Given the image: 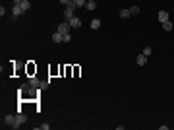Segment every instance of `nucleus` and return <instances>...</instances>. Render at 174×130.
Segmentation results:
<instances>
[{
  "label": "nucleus",
  "mask_w": 174,
  "mask_h": 130,
  "mask_svg": "<svg viewBox=\"0 0 174 130\" xmlns=\"http://www.w3.org/2000/svg\"><path fill=\"white\" fill-rule=\"evenodd\" d=\"M74 12H76V6H74V4L66 6V10H64V18H66V22H70V19L74 18Z\"/></svg>",
  "instance_id": "1"
},
{
  "label": "nucleus",
  "mask_w": 174,
  "mask_h": 130,
  "mask_svg": "<svg viewBox=\"0 0 174 130\" xmlns=\"http://www.w3.org/2000/svg\"><path fill=\"white\" fill-rule=\"evenodd\" d=\"M25 120H27V117L23 115V113H18V115H16V123H14V128H19L23 123H25Z\"/></svg>",
  "instance_id": "2"
},
{
  "label": "nucleus",
  "mask_w": 174,
  "mask_h": 130,
  "mask_svg": "<svg viewBox=\"0 0 174 130\" xmlns=\"http://www.w3.org/2000/svg\"><path fill=\"white\" fill-rule=\"evenodd\" d=\"M70 29H72V25H70V22H62L60 25H58V31H60L62 35H66V33H68Z\"/></svg>",
  "instance_id": "3"
},
{
  "label": "nucleus",
  "mask_w": 174,
  "mask_h": 130,
  "mask_svg": "<svg viewBox=\"0 0 174 130\" xmlns=\"http://www.w3.org/2000/svg\"><path fill=\"white\" fill-rule=\"evenodd\" d=\"M22 14H25V12L22 10V6H18V4H14V8H12V19H16L18 16H22Z\"/></svg>",
  "instance_id": "4"
},
{
  "label": "nucleus",
  "mask_w": 174,
  "mask_h": 130,
  "mask_svg": "<svg viewBox=\"0 0 174 130\" xmlns=\"http://www.w3.org/2000/svg\"><path fill=\"white\" fill-rule=\"evenodd\" d=\"M4 123H6V126H12V128H14L16 117H12V115H6V117H4Z\"/></svg>",
  "instance_id": "5"
},
{
  "label": "nucleus",
  "mask_w": 174,
  "mask_h": 130,
  "mask_svg": "<svg viewBox=\"0 0 174 130\" xmlns=\"http://www.w3.org/2000/svg\"><path fill=\"white\" fill-rule=\"evenodd\" d=\"M70 25H72L74 29H76V27H81V19L77 18V16H74V18L70 19Z\"/></svg>",
  "instance_id": "6"
},
{
  "label": "nucleus",
  "mask_w": 174,
  "mask_h": 130,
  "mask_svg": "<svg viewBox=\"0 0 174 130\" xmlns=\"http://www.w3.org/2000/svg\"><path fill=\"white\" fill-rule=\"evenodd\" d=\"M52 41H54V43H62V41H64V35H62L60 31H54V33H52Z\"/></svg>",
  "instance_id": "7"
},
{
  "label": "nucleus",
  "mask_w": 174,
  "mask_h": 130,
  "mask_svg": "<svg viewBox=\"0 0 174 130\" xmlns=\"http://www.w3.org/2000/svg\"><path fill=\"white\" fill-rule=\"evenodd\" d=\"M159 22L163 23V22H168V12L167 10H161L159 12Z\"/></svg>",
  "instance_id": "8"
},
{
  "label": "nucleus",
  "mask_w": 174,
  "mask_h": 130,
  "mask_svg": "<svg viewBox=\"0 0 174 130\" xmlns=\"http://www.w3.org/2000/svg\"><path fill=\"white\" fill-rule=\"evenodd\" d=\"M135 62H138L139 66H145V64H147V56H145V55H138V58H135Z\"/></svg>",
  "instance_id": "9"
},
{
  "label": "nucleus",
  "mask_w": 174,
  "mask_h": 130,
  "mask_svg": "<svg viewBox=\"0 0 174 130\" xmlns=\"http://www.w3.org/2000/svg\"><path fill=\"white\" fill-rule=\"evenodd\" d=\"M18 6H22L23 12H27L29 8H31V4H29V0H22V4H18Z\"/></svg>",
  "instance_id": "10"
},
{
  "label": "nucleus",
  "mask_w": 174,
  "mask_h": 130,
  "mask_svg": "<svg viewBox=\"0 0 174 130\" xmlns=\"http://www.w3.org/2000/svg\"><path fill=\"white\" fill-rule=\"evenodd\" d=\"M85 8H87V10H95V8H97V2H95V0H87Z\"/></svg>",
  "instance_id": "11"
},
{
  "label": "nucleus",
  "mask_w": 174,
  "mask_h": 130,
  "mask_svg": "<svg viewBox=\"0 0 174 130\" xmlns=\"http://www.w3.org/2000/svg\"><path fill=\"white\" fill-rule=\"evenodd\" d=\"M85 4H87V0H74V6L76 8H83Z\"/></svg>",
  "instance_id": "12"
},
{
  "label": "nucleus",
  "mask_w": 174,
  "mask_h": 130,
  "mask_svg": "<svg viewBox=\"0 0 174 130\" xmlns=\"http://www.w3.org/2000/svg\"><path fill=\"white\" fill-rule=\"evenodd\" d=\"M163 29L164 31H170L172 29V22H170V19H168V22H163Z\"/></svg>",
  "instance_id": "13"
},
{
  "label": "nucleus",
  "mask_w": 174,
  "mask_h": 130,
  "mask_svg": "<svg viewBox=\"0 0 174 130\" xmlns=\"http://www.w3.org/2000/svg\"><path fill=\"white\" fill-rule=\"evenodd\" d=\"M101 27V19H93L91 22V29H99Z\"/></svg>",
  "instance_id": "14"
},
{
  "label": "nucleus",
  "mask_w": 174,
  "mask_h": 130,
  "mask_svg": "<svg viewBox=\"0 0 174 130\" xmlns=\"http://www.w3.org/2000/svg\"><path fill=\"white\" fill-rule=\"evenodd\" d=\"M130 10H122V12H120V18H122V19H128V18H130Z\"/></svg>",
  "instance_id": "15"
},
{
  "label": "nucleus",
  "mask_w": 174,
  "mask_h": 130,
  "mask_svg": "<svg viewBox=\"0 0 174 130\" xmlns=\"http://www.w3.org/2000/svg\"><path fill=\"white\" fill-rule=\"evenodd\" d=\"M130 14H132V16L139 14V8H138V6H132V8H130Z\"/></svg>",
  "instance_id": "16"
},
{
  "label": "nucleus",
  "mask_w": 174,
  "mask_h": 130,
  "mask_svg": "<svg viewBox=\"0 0 174 130\" xmlns=\"http://www.w3.org/2000/svg\"><path fill=\"white\" fill-rule=\"evenodd\" d=\"M151 52H153V49H151V47H143V55H145V56H149Z\"/></svg>",
  "instance_id": "17"
},
{
  "label": "nucleus",
  "mask_w": 174,
  "mask_h": 130,
  "mask_svg": "<svg viewBox=\"0 0 174 130\" xmlns=\"http://www.w3.org/2000/svg\"><path fill=\"white\" fill-rule=\"evenodd\" d=\"M60 4H64V6H70V4H74V0H60Z\"/></svg>",
  "instance_id": "18"
},
{
  "label": "nucleus",
  "mask_w": 174,
  "mask_h": 130,
  "mask_svg": "<svg viewBox=\"0 0 174 130\" xmlns=\"http://www.w3.org/2000/svg\"><path fill=\"white\" fill-rule=\"evenodd\" d=\"M70 41H72V35L66 33V35H64V43H70Z\"/></svg>",
  "instance_id": "19"
},
{
  "label": "nucleus",
  "mask_w": 174,
  "mask_h": 130,
  "mask_svg": "<svg viewBox=\"0 0 174 130\" xmlns=\"http://www.w3.org/2000/svg\"><path fill=\"white\" fill-rule=\"evenodd\" d=\"M14 4H22V0H14Z\"/></svg>",
  "instance_id": "20"
}]
</instances>
